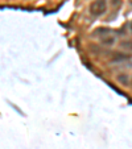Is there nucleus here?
<instances>
[{"instance_id": "f257e3e1", "label": "nucleus", "mask_w": 132, "mask_h": 149, "mask_svg": "<svg viewBox=\"0 0 132 149\" xmlns=\"http://www.w3.org/2000/svg\"><path fill=\"white\" fill-rule=\"evenodd\" d=\"M107 11V1L106 0H94L93 3L89 7V12L91 16L99 17L102 15H104Z\"/></svg>"}, {"instance_id": "f03ea898", "label": "nucleus", "mask_w": 132, "mask_h": 149, "mask_svg": "<svg viewBox=\"0 0 132 149\" xmlns=\"http://www.w3.org/2000/svg\"><path fill=\"white\" fill-rule=\"evenodd\" d=\"M104 33L102 34L101 40L102 42H103V45H114L115 44V34L112 33L111 31H108V29H103Z\"/></svg>"}, {"instance_id": "7ed1b4c3", "label": "nucleus", "mask_w": 132, "mask_h": 149, "mask_svg": "<svg viewBox=\"0 0 132 149\" xmlns=\"http://www.w3.org/2000/svg\"><path fill=\"white\" fill-rule=\"evenodd\" d=\"M131 56L129 54H116L115 57L112 58L114 62H120V61H126V59H129Z\"/></svg>"}, {"instance_id": "20e7f679", "label": "nucleus", "mask_w": 132, "mask_h": 149, "mask_svg": "<svg viewBox=\"0 0 132 149\" xmlns=\"http://www.w3.org/2000/svg\"><path fill=\"white\" fill-rule=\"evenodd\" d=\"M118 81L122 82L123 84H128V77H127V74H120L118 77Z\"/></svg>"}]
</instances>
